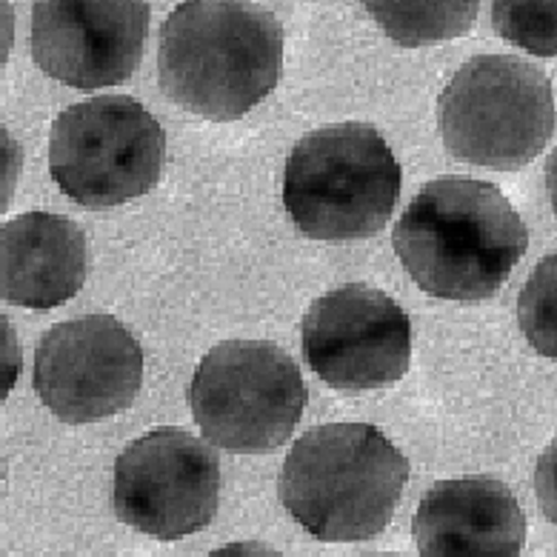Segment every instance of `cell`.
<instances>
[{
	"instance_id": "2",
	"label": "cell",
	"mask_w": 557,
	"mask_h": 557,
	"mask_svg": "<svg viewBox=\"0 0 557 557\" xmlns=\"http://www.w3.org/2000/svg\"><path fill=\"white\" fill-rule=\"evenodd\" d=\"M281 70V24L252 0H184L161 26L158 84L203 121L252 112L275 89Z\"/></svg>"
},
{
	"instance_id": "12",
	"label": "cell",
	"mask_w": 557,
	"mask_h": 557,
	"mask_svg": "<svg viewBox=\"0 0 557 557\" xmlns=\"http://www.w3.org/2000/svg\"><path fill=\"white\" fill-rule=\"evenodd\" d=\"M412 532L423 557H518L527 546V515L506 483L469 474L429 488Z\"/></svg>"
},
{
	"instance_id": "17",
	"label": "cell",
	"mask_w": 557,
	"mask_h": 557,
	"mask_svg": "<svg viewBox=\"0 0 557 557\" xmlns=\"http://www.w3.org/2000/svg\"><path fill=\"white\" fill-rule=\"evenodd\" d=\"M534 495L546 520L557 527V437L534 466Z\"/></svg>"
},
{
	"instance_id": "10",
	"label": "cell",
	"mask_w": 557,
	"mask_h": 557,
	"mask_svg": "<svg viewBox=\"0 0 557 557\" xmlns=\"http://www.w3.org/2000/svg\"><path fill=\"white\" fill-rule=\"evenodd\" d=\"M300 337L309 369L337 392L392 386L412 360L409 314L367 283H349L314 300Z\"/></svg>"
},
{
	"instance_id": "16",
	"label": "cell",
	"mask_w": 557,
	"mask_h": 557,
	"mask_svg": "<svg viewBox=\"0 0 557 557\" xmlns=\"http://www.w3.org/2000/svg\"><path fill=\"white\" fill-rule=\"evenodd\" d=\"M518 323L537 355L557 360V252L543 258L520 289Z\"/></svg>"
},
{
	"instance_id": "5",
	"label": "cell",
	"mask_w": 557,
	"mask_h": 557,
	"mask_svg": "<svg viewBox=\"0 0 557 557\" xmlns=\"http://www.w3.org/2000/svg\"><path fill=\"white\" fill-rule=\"evenodd\" d=\"M557 109L549 77L515 54L466 61L437 100V132L458 161L515 172L546 149Z\"/></svg>"
},
{
	"instance_id": "1",
	"label": "cell",
	"mask_w": 557,
	"mask_h": 557,
	"mask_svg": "<svg viewBox=\"0 0 557 557\" xmlns=\"http://www.w3.org/2000/svg\"><path fill=\"white\" fill-rule=\"evenodd\" d=\"M414 286L441 300H488L529 249V230L497 186L437 177L392 232Z\"/></svg>"
},
{
	"instance_id": "7",
	"label": "cell",
	"mask_w": 557,
	"mask_h": 557,
	"mask_svg": "<svg viewBox=\"0 0 557 557\" xmlns=\"http://www.w3.org/2000/svg\"><path fill=\"white\" fill-rule=\"evenodd\" d=\"M166 135L126 95H98L63 109L49 138V172L77 207L112 209L144 198L163 175Z\"/></svg>"
},
{
	"instance_id": "11",
	"label": "cell",
	"mask_w": 557,
	"mask_h": 557,
	"mask_svg": "<svg viewBox=\"0 0 557 557\" xmlns=\"http://www.w3.org/2000/svg\"><path fill=\"white\" fill-rule=\"evenodd\" d=\"M149 15L146 0H35L32 58L81 92L117 86L144 61Z\"/></svg>"
},
{
	"instance_id": "18",
	"label": "cell",
	"mask_w": 557,
	"mask_h": 557,
	"mask_svg": "<svg viewBox=\"0 0 557 557\" xmlns=\"http://www.w3.org/2000/svg\"><path fill=\"white\" fill-rule=\"evenodd\" d=\"M546 191H549L552 212L557 214V149L549 154V161H546Z\"/></svg>"
},
{
	"instance_id": "13",
	"label": "cell",
	"mask_w": 557,
	"mask_h": 557,
	"mask_svg": "<svg viewBox=\"0 0 557 557\" xmlns=\"http://www.w3.org/2000/svg\"><path fill=\"white\" fill-rule=\"evenodd\" d=\"M86 281V237L52 212H26L0 232V295L24 309H54Z\"/></svg>"
},
{
	"instance_id": "14",
	"label": "cell",
	"mask_w": 557,
	"mask_h": 557,
	"mask_svg": "<svg viewBox=\"0 0 557 557\" xmlns=\"http://www.w3.org/2000/svg\"><path fill=\"white\" fill-rule=\"evenodd\" d=\"M397 47L418 49L472 32L481 0H360Z\"/></svg>"
},
{
	"instance_id": "4",
	"label": "cell",
	"mask_w": 557,
	"mask_h": 557,
	"mask_svg": "<svg viewBox=\"0 0 557 557\" xmlns=\"http://www.w3.org/2000/svg\"><path fill=\"white\" fill-rule=\"evenodd\" d=\"M400 198V163L369 123L309 132L283 169V209L314 240L346 244L389 223Z\"/></svg>"
},
{
	"instance_id": "3",
	"label": "cell",
	"mask_w": 557,
	"mask_h": 557,
	"mask_svg": "<svg viewBox=\"0 0 557 557\" xmlns=\"http://www.w3.org/2000/svg\"><path fill=\"white\" fill-rule=\"evenodd\" d=\"M409 460L369 423L309 429L283 460L277 497L321 543L372 541L395 518Z\"/></svg>"
},
{
	"instance_id": "15",
	"label": "cell",
	"mask_w": 557,
	"mask_h": 557,
	"mask_svg": "<svg viewBox=\"0 0 557 557\" xmlns=\"http://www.w3.org/2000/svg\"><path fill=\"white\" fill-rule=\"evenodd\" d=\"M492 24L511 47L557 58V0H492Z\"/></svg>"
},
{
	"instance_id": "6",
	"label": "cell",
	"mask_w": 557,
	"mask_h": 557,
	"mask_svg": "<svg viewBox=\"0 0 557 557\" xmlns=\"http://www.w3.org/2000/svg\"><path fill=\"white\" fill-rule=\"evenodd\" d=\"M212 446L263 455L289 441L306 409V383L289 351L267 341H226L200 360L186 392Z\"/></svg>"
},
{
	"instance_id": "8",
	"label": "cell",
	"mask_w": 557,
	"mask_h": 557,
	"mask_svg": "<svg viewBox=\"0 0 557 557\" xmlns=\"http://www.w3.org/2000/svg\"><path fill=\"white\" fill-rule=\"evenodd\" d=\"M221 500V463L184 429H152L115 460L112 504L123 527L154 541L203 532Z\"/></svg>"
},
{
	"instance_id": "9",
	"label": "cell",
	"mask_w": 557,
	"mask_h": 557,
	"mask_svg": "<svg viewBox=\"0 0 557 557\" xmlns=\"http://www.w3.org/2000/svg\"><path fill=\"white\" fill-rule=\"evenodd\" d=\"M144 383V349L112 314L58 323L35 351V392L63 423L126 412Z\"/></svg>"
}]
</instances>
